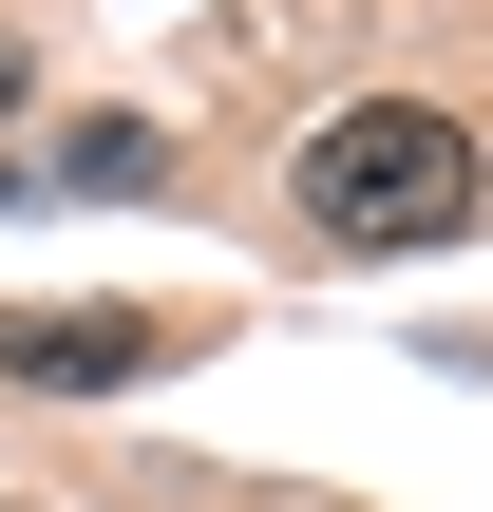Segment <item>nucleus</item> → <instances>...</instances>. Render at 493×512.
Returning a JSON list of instances; mask_svg holds the SVG:
<instances>
[{
  "mask_svg": "<svg viewBox=\"0 0 493 512\" xmlns=\"http://www.w3.org/2000/svg\"><path fill=\"white\" fill-rule=\"evenodd\" d=\"M285 209L323 247H456L493 209V152H475V114H437V95H342L285 152Z\"/></svg>",
  "mask_w": 493,
  "mask_h": 512,
  "instance_id": "f257e3e1",
  "label": "nucleus"
},
{
  "mask_svg": "<svg viewBox=\"0 0 493 512\" xmlns=\"http://www.w3.org/2000/svg\"><path fill=\"white\" fill-rule=\"evenodd\" d=\"M152 361H171L152 304H0V380H38V399H114Z\"/></svg>",
  "mask_w": 493,
  "mask_h": 512,
  "instance_id": "f03ea898",
  "label": "nucleus"
},
{
  "mask_svg": "<svg viewBox=\"0 0 493 512\" xmlns=\"http://www.w3.org/2000/svg\"><path fill=\"white\" fill-rule=\"evenodd\" d=\"M19 190H76V209H95V190H171V133H152V114H76V133L19 152Z\"/></svg>",
  "mask_w": 493,
  "mask_h": 512,
  "instance_id": "7ed1b4c3",
  "label": "nucleus"
},
{
  "mask_svg": "<svg viewBox=\"0 0 493 512\" xmlns=\"http://www.w3.org/2000/svg\"><path fill=\"white\" fill-rule=\"evenodd\" d=\"M0 114H19V38H0Z\"/></svg>",
  "mask_w": 493,
  "mask_h": 512,
  "instance_id": "20e7f679",
  "label": "nucleus"
}]
</instances>
